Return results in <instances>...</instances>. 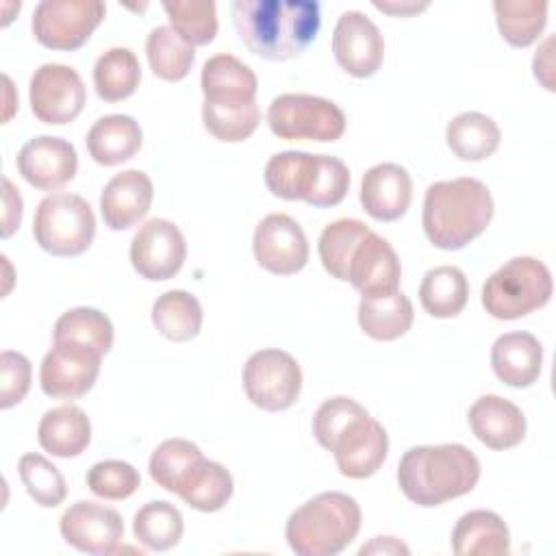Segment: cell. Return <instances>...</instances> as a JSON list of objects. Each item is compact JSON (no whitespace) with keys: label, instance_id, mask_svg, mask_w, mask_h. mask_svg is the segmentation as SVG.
I'll return each mask as SVG.
<instances>
[{"label":"cell","instance_id":"2","mask_svg":"<svg viewBox=\"0 0 556 556\" xmlns=\"http://www.w3.org/2000/svg\"><path fill=\"white\" fill-rule=\"evenodd\" d=\"M480 480L478 456L460 443L415 445L397 465V484L417 506L432 508L460 497Z\"/></svg>","mask_w":556,"mask_h":556},{"label":"cell","instance_id":"7","mask_svg":"<svg viewBox=\"0 0 556 556\" xmlns=\"http://www.w3.org/2000/svg\"><path fill=\"white\" fill-rule=\"evenodd\" d=\"M269 130L278 139L337 141L345 132L343 111L328 98L311 93H282L267 109Z\"/></svg>","mask_w":556,"mask_h":556},{"label":"cell","instance_id":"34","mask_svg":"<svg viewBox=\"0 0 556 556\" xmlns=\"http://www.w3.org/2000/svg\"><path fill=\"white\" fill-rule=\"evenodd\" d=\"M182 532L185 523L180 510L165 500L148 502L135 513L132 534L150 552H167L176 547Z\"/></svg>","mask_w":556,"mask_h":556},{"label":"cell","instance_id":"17","mask_svg":"<svg viewBox=\"0 0 556 556\" xmlns=\"http://www.w3.org/2000/svg\"><path fill=\"white\" fill-rule=\"evenodd\" d=\"M334 454L339 471L348 478L361 480L374 476L389 452V437L382 424L374 417L363 415L354 419L328 450Z\"/></svg>","mask_w":556,"mask_h":556},{"label":"cell","instance_id":"6","mask_svg":"<svg viewBox=\"0 0 556 556\" xmlns=\"http://www.w3.org/2000/svg\"><path fill=\"white\" fill-rule=\"evenodd\" d=\"M33 237L41 250L54 256H78L96 237V215L89 202L76 193H50L37 204Z\"/></svg>","mask_w":556,"mask_h":556},{"label":"cell","instance_id":"31","mask_svg":"<svg viewBox=\"0 0 556 556\" xmlns=\"http://www.w3.org/2000/svg\"><path fill=\"white\" fill-rule=\"evenodd\" d=\"M317 154L302 150H285L274 154L265 165L267 189L282 200H306L313 176H315Z\"/></svg>","mask_w":556,"mask_h":556},{"label":"cell","instance_id":"20","mask_svg":"<svg viewBox=\"0 0 556 556\" xmlns=\"http://www.w3.org/2000/svg\"><path fill=\"white\" fill-rule=\"evenodd\" d=\"M413 198V180L406 167L397 163H378L363 174L361 204L378 222L400 219Z\"/></svg>","mask_w":556,"mask_h":556},{"label":"cell","instance_id":"39","mask_svg":"<svg viewBox=\"0 0 556 556\" xmlns=\"http://www.w3.org/2000/svg\"><path fill=\"white\" fill-rule=\"evenodd\" d=\"M367 232H369L367 224L352 217H343L328 224L321 230L319 243H317L324 269L337 280H348V267H350L352 254Z\"/></svg>","mask_w":556,"mask_h":556},{"label":"cell","instance_id":"35","mask_svg":"<svg viewBox=\"0 0 556 556\" xmlns=\"http://www.w3.org/2000/svg\"><path fill=\"white\" fill-rule=\"evenodd\" d=\"M232 489L230 471L222 463L202 458L176 495L195 510L215 513L228 504Z\"/></svg>","mask_w":556,"mask_h":556},{"label":"cell","instance_id":"43","mask_svg":"<svg viewBox=\"0 0 556 556\" xmlns=\"http://www.w3.org/2000/svg\"><path fill=\"white\" fill-rule=\"evenodd\" d=\"M139 484H141L139 471L126 460H117V458L100 460L91 465V469L87 471L89 491L104 500H126L139 489Z\"/></svg>","mask_w":556,"mask_h":556},{"label":"cell","instance_id":"10","mask_svg":"<svg viewBox=\"0 0 556 556\" xmlns=\"http://www.w3.org/2000/svg\"><path fill=\"white\" fill-rule=\"evenodd\" d=\"M28 98L39 122L63 126L80 115L87 102V91L74 67L63 63H43L30 76Z\"/></svg>","mask_w":556,"mask_h":556},{"label":"cell","instance_id":"36","mask_svg":"<svg viewBox=\"0 0 556 556\" xmlns=\"http://www.w3.org/2000/svg\"><path fill=\"white\" fill-rule=\"evenodd\" d=\"M493 11L502 37L515 48L534 43L547 24L545 0H495Z\"/></svg>","mask_w":556,"mask_h":556},{"label":"cell","instance_id":"26","mask_svg":"<svg viewBox=\"0 0 556 556\" xmlns=\"http://www.w3.org/2000/svg\"><path fill=\"white\" fill-rule=\"evenodd\" d=\"M200 85L208 102H252L256 100L258 80L243 61L219 52L202 65Z\"/></svg>","mask_w":556,"mask_h":556},{"label":"cell","instance_id":"40","mask_svg":"<svg viewBox=\"0 0 556 556\" xmlns=\"http://www.w3.org/2000/svg\"><path fill=\"white\" fill-rule=\"evenodd\" d=\"M202 122L206 130L228 143H237L248 139L258 122H261V109L256 100L252 102H208L202 104Z\"/></svg>","mask_w":556,"mask_h":556},{"label":"cell","instance_id":"48","mask_svg":"<svg viewBox=\"0 0 556 556\" xmlns=\"http://www.w3.org/2000/svg\"><path fill=\"white\" fill-rule=\"evenodd\" d=\"M408 552L410 549L395 536H376L358 549L361 556H365V554H408Z\"/></svg>","mask_w":556,"mask_h":556},{"label":"cell","instance_id":"1","mask_svg":"<svg viewBox=\"0 0 556 556\" xmlns=\"http://www.w3.org/2000/svg\"><path fill=\"white\" fill-rule=\"evenodd\" d=\"M232 22L252 54L287 61L317 37L321 13L315 0H235Z\"/></svg>","mask_w":556,"mask_h":556},{"label":"cell","instance_id":"22","mask_svg":"<svg viewBox=\"0 0 556 556\" xmlns=\"http://www.w3.org/2000/svg\"><path fill=\"white\" fill-rule=\"evenodd\" d=\"M491 367L508 387H530L543 367V348L530 332L500 334L491 345Z\"/></svg>","mask_w":556,"mask_h":556},{"label":"cell","instance_id":"33","mask_svg":"<svg viewBox=\"0 0 556 556\" xmlns=\"http://www.w3.org/2000/svg\"><path fill=\"white\" fill-rule=\"evenodd\" d=\"M141 80V65L130 48H109L93 65L96 93L106 102H119L135 93Z\"/></svg>","mask_w":556,"mask_h":556},{"label":"cell","instance_id":"19","mask_svg":"<svg viewBox=\"0 0 556 556\" xmlns=\"http://www.w3.org/2000/svg\"><path fill=\"white\" fill-rule=\"evenodd\" d=\"M154 198L152 180L141 169L115 174L100 193V213L111 230H126L143 219Z\"/></svg>","mask_w":556,"mask_h":556},{"label":"cell","instance_id":"23","mask_svg":"<svg viewBox=\"0 0 556 556\" xmlns=\"http://www.w3.org/2000/svg\"><path fill=\"white\" fill-rule=\"evenodd\" d=\"M452 549L458 556H500L510 552V532L493 510H469L452 530Z\"/></svg>","mask_w":556,"mask_h":556},{"label":"cell","instance_id":"47","mask_svg":"<svg viewBox=\"0 0 556 556\" xmlns=\"http://www.w3.org/2000/svg\"><path fill=\"white\" fill-rule=\"evenodd\" d=\"M2 204H4V211H2V237L7 239V237H11L20 228L22 206H24L20 189H15L9 178L2 180Z\"/></svg>","mask_w":556,"mask_h":556},{"label":"cell","instance_id":"13","mask_svg":"<svg viewBox=\"0 0 556 556\" xmlns=\"http://www.w3.org/2000/svg\"><path fill=\"white\" fill-rule=\"evenodd\" d=\"M100 363L102 354L93 350L72 343H54L39 367L41 391L59 400L83 397L96 384Z\"/></svg>","mask_w":556,"mask_h":556},{"label":"cell","instance_id":"24","mask_svg":"<svg viewBox=\"0 0 556 556\" xmlns=\"http://www.w3.org/2000/svg\"><path fill=\"white\" fill-rule=\"evenodd\" d=\"M85 141L91 159L104 167H111L132 159L139 152L143 132L135 117L113 113L93 122Z\"/></svg>","mask_w":556,"mask_h":556},{"label":"cell","instance_id":"30","mask_svg":"<svg viewBox=\"0 0 556 556\" xmlns=\"http://www.w3.org/2000/svg\"><path fill=\"white\" fill-rule=\"evenodd\" d=\"M202 306L198 298L182 289L161 293L152 304V324L169 341H191L202 328Z\"/></svg>","mask_w":556,"mask_h":556},{"label":"cell","instance_id":"27","mask_svg":"<svg viewBox=\"0 0 556 556\" xmlns=\"http://www.w3.org/2000/svg\"><path fill=\"white\" fill-rule=\"evenodd\" d=\"M413 302L404 291L387 298H361L358 326L376 341H393L404 337L413 326Z\"/></svg>","mask_w":556,"mask_h":556},{"label":"cell","instance_id":"4","mask_svg":"<svg viewBox=\"0 0 556 556\" xmlns=\"http://www.w3.org/2000/svg\"><path fill=\"white\" fill-rule=\"evenodd\" d=\"M361 517L352 495L324 491L289 515L285 536L300 556H337L356 539Z\"/></svg>","mask_w":556,"mask_h":556},{"label":"cell","instance_id":"14","mask_svg":"<svg viewBox=\"0 0 556 556\" xmlns=\"http://www.w3.org/2000/svg\"><path fill=\"white\" fill-rule=\"evenodd\" d=\"M61 536L78 552L104 556L117 549L124 536V521L115 508L98 502H74L59 521Z\"/></svg>","mask_w":556,"mask_h":556},{"label":"cell","instance_id":"29","mask_svg":"<svg viewBox=\"0 0 556 556\" xmlns=\"http://www.w3.org/2000/svg\"><path fill=\"white\" fill-rule=\"evenodd\" d=\"M469 298V282L463 269L454 265H439L424 274L419 285V302L432 317H456Z\"/></svg>","mask_w":556,"mask_h":556},{"label":"cell","instance_id":"12","mask_svg":"<svg viewBox=\"0 0 556 556\" xmlns=\"http://www.w3.org/2000/svg\"><path fill=\"white\" fill-rule=\"evenodd\" d=\"M252 250L256 263L278 276L295 274L308 261L306 235L302 226L285 213H269L258 222Z\"/></svg>","mask_w":556,"mask_h":556},{"label":"cell","instance_id":"5","mask_svg":"<svg viewBox=\"0 0 556 556\" xmlns=\"http://www.w3.org/2000/svg\"><path fill=\"white\" fill-rule=\"evenodd\" d=\"M552 291V274L543 261L515 256L497 267L482 285V306L495 319H519L545 306Z\"/></svg>","mask_w":556,"mask_h":556},{"label":"cell","instance_id":"42","mask_svg":"<svg viewBox=\"0 0 556 556\" xmlns=\"http://www.w3.org/2000/svg\"><path fill=\"white\" fill-rule=\"evenodd\" d=\"M20 478L28 491V495L35 500V504L43 508L59 506L67 495V484L63 473L41 454L28 452L17 463Z\"/></svg>","mask_w":556,"mask_h":556},{"label":"cell","instance_id":"50","mask_svg":"<svg viewBox=\"0 0 556 556\" xmlns=\"http://www.w3.org/2000/svg\"><path fill=\"white\" fill-rule=\"evenodd\" d=\"M2 83H4V91H7V111H4V122H9V117L13 115V109H15V102L11 100V93H13V83L11 78L4 74L2 76Z\"/></svg>","mask_w":556,"mask_h":556},{"label":"cell","instance_id":"46","mask_svg":"<svg viewBox=\"0 0 556 556\" xmlns=\"http://www.w3.org/2000/svg\"><path fill=\"white\" fill-rule=\"evenodd\" d=\"M30 376L33 367L24 354L15 350L0 354V408H11L24 400L30 389Z\"/></svg>","mask_w":556,"mask_h":556},{"label":"cell","instance_id":"15","mask_svg":"<svg viewBox=\"0 0 556 556\" xmlns=\"http://www.w3.org/2000/svg\"><path fill=\"white\" fill-rule=\"evenodd\" d=\"M332 52L350 76L367 78L382 65L384 39L363 11H345L332 30Z\"/></svg>","mask_w":556,"mask_h":556},{"label":"cell","instance_id":"37","mask_svg":"<svg viewBox=\"0 0 556 556\" xmlns=\"http://www.w3.org/2000/svg\"><path fill=\"white\" fill-rule=\"evenodd\" d=\"M204 454L187 439L174 437L159 443L150 456L148 469L152 480L169 493H178L191 471L200 465Z\"/></svg>","mask_w":556,"mask_h":556},{"label":"cell","instance_id":"8","mask_svg":"<svg viewBox=\"0 0 556 556\" xmlns=\"http://www.w3.org/2000/svg\"><path fill=\"white\" fill-rule=\"evenodd\" d=\"M248 400L269 413L289 408L302 391V369L298 361L276 348L254 352L241 371Z\"/></svg>","mask_w":556,"mask_h":556},{"label":"cell","instance_id":"18","mask_svg":"<svg viewBox=\"0 0 556 556\" xmlns=\"http://www.w3.org/2000/svg\"><path fill=\"white\" fill-rule=\"evenodd\" d=\"M400 278L402 265L393 245L369 230L352 254L348 282H352L363 298H387L400 291Z\"/></svg>","mask_w":556,"mask_h":556},{"label":"cell","instance_id":"49","mask_svg":"<svg viewBox=\"0 0 556 556\" xmlns=\"http://www.w3.org/2000/svg\"><path fill=\"white\" fill-rule=\"evenodd\" d=\"M374 7L378 11H384V13H391V15H400V17H406V15H415L424 9H428V2H415V0H374Z\"/></svg>","mask_w":556,"mask_h":556},{"label":"cell","instance_id":"3","mask_svg":"<svg viewBox=\"0 0 556 556\" xmlns=\"http://www.w3.org/2000/svg\"><path fill=\"white\" fill-rule=\"evenodd\" d=\"M493 217L489 187L469 176L437 180L426 189L421 224L428 241L441 250H460L482 235Z\"/></svg>","mask_w":556,"mask_h":556},{"label":"cell","instance_id":"21","mask_svg":"<svg viewBox=\"0 0 556 556\" xmlns=\"http://www.w3.org/2000/svg\"><path fill=\"white\" fill-rule=\"evenodd\" d=\"M467 417L476 439L491 450L515 447L526 437V417L521 408L502 395L478 397Z\"/></svg>","mask_w":556,"mask_h":556},{"label":"cell","instance_id":"45","mask_svg":"<svg viewBox=\"0 0 556 556\" xmlns=\"http://www.w3.org/2000/svg\"><path fill=\"white\" fill-rule=\"evenodd\" d=\"M367 415V408L361 406L356 400L345 397V395H337L326 400L313 417V434L317 439V443L326 450L332 447L334 439L358 417Z\"/></svg>","mask_w":556,"mask_h":556},{"label":"cell","instance_id":"16","mask_svg":"<svg viewBox=\"0 0 556 556\" xmlns=\"http://www.w3.org/2000/svg\"><path fill=\"white\" fill-rule=\"evenodd\" d=\"M78 169L76 148L61 137L39 135L17 152V172L35 189L54 191L67 185Z\"/></svg>","mask_w":556,"mask_h":556},{"label":"cell","instance_id":"38","mask_svg":"<svg viewBox=\"0 0 556 556\" xmlns=\"http://www.w3.org/2000/svg\"><path fill=\"white\" fill-rule=\"evenodd\" d=\"M146 54L154 76L169 83L182 80L195 61L193 46L187 43L172 26H156L150 30L146 39Z\"/></svg>","mask_w":556,"mask_h":556},{"label":"cell","instance_id":"9","mask_svg":"<svg viewBox=\"0 0 556 556\" xmlns=\"http://www.w3.org/2000/svg\"><path fill=\"white\" fill-rule=\"evenodd\" d=\"M100 0H41L30 20L35 39L52 50L80 48L104 20Z\"/></svg>","mask_w":556,"mask_h":556},{"label":"cell","instance_id":"28","mask_svg":"<svg viewBox=\"0 0 556 556\" xmlns=\"http://www.w3.org/2000/svg\"><path fill=\"white\" fill-rule=\"evenodd\" d=\"M500 139L495 119L478 111L458 113L445 128V141L460 161H484L497 150Z\"/></svg>","mask_w":556,"mask_h":556},{"label":"cell","instance_id":"44","mask_svg":"<svg viewBox=\"0 0 556 556\" xmlns=\"http://www.w3.org/2000/svg\"><path fill=\"white\" fill-rule=\"evenodd\" d=\"M348 189H350L348 165L337 156L317 154L313 185H311L308 198L304 202H308L311 206H321V208L334 206L345 198Z\"/></svg>","mask_w":556,"mask_h":556},{"label":"cell","instance_id":"11","mask_svg":"<svg viewBox=\"0 0 556 556\" xmlns=\"http://www.w3.org/2000/svg\"><path fill=\"white\" fill-rule=\"evenodd\" d=\"M187 258V241L180 228L163 217L148 219L130 241V263L146 280L176 276Z\"/></svg>","mask_w":556,"mask_h":556},{"label":"cell","instance_id":"32","mask_svg":"<svg viewBox=\"0 0 556 556\" xmlns=\"http://www.w3.org/2000/svg\"><path fill=\"white\" fill-rule=\"evenodd\" d=\"M54 343L80 345L104 356L113 345V324L98 308L76 306L56 319Z\"/></svg>","mask_w":556,"mask_h":556},{"label":"cell","instance_id":"25","mask_svg":"<svg viewBox=\"0 0 556 556\" xmlns=\"http://www.w3.org/2000/svg\"><path fill=\"white\" fill-rule=\"evenodd\" d=\"M39 445L59 458H72L85 452L91 441V421L76 404H63L43 413L37 428Z\"/></svg>","mask_w":556,"mask_h":556},{"label":"cell","instance_id":"41","mask_svg":"<svg viewBox=\"0 0 556 556\" xmlns=\"http://www.w3.org/2000/svg\"><path fill=\"white\" fill-rule=\"evenodd\" d=\"M169 26L191 46H206L217 35V9L213 0H165Z\"/></svg>","mask_w":556,"mask_h":556}]
</instances>
